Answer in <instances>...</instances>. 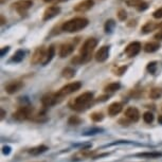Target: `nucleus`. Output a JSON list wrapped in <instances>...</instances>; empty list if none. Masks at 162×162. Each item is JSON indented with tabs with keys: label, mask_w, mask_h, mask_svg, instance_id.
<instances>
[{
	"label": "nucleus",
	"mask_w": 162,
	"mask_h": 162,
	"mask_svg": "<svg viewBox=\"0 0 162 162\" xmlns=\"http://www.w3.org/2000/svg\"><path fill=\"white\" fill-rule=\"evenodd\" d=\"M155 39H157V40H162V31L158 32L157 34H155Z\"/></svg>",
	"instance_id": "4c0bfd02"
},
{
	"label": "nucleus",
	"mask_w": 162,
	"mask_h": 162,
	"mask_svg": "<svg viewBox=\"0 0 162 162\" xmlns=\"http://www.w3.org/2000/svg\"><path fill=\"white\" fill-rule=\"evenodd\" d=\"M156 69H157V62H152L147 65V70H149V72L152 73V74H154V73L156 72Z\"/></svg>",
	"instance_id": "c756f323"
},
{
	"label": "nucleus",
	"mask_w": 162,
	"mask_h": 162,
	"mask_svg": "<svg viewBox=\"0 0 162 162\" xmlns=\"http://www.w3.org/2000/svg\"><path fill=\"white\" fill-rule=\"evenodd\" d=\"M100 131H101V129L96 128V129H92V130L88 131V133H85V134H84V135H85V136H89V135H94V134H96V133H100Z\"/></svg>",
	"instance_id": "c9c22d12"
},
{
	"label": "nucleus",
	"mask_w": 162,
	"mask_h": 162,
	"mask_svg": "<svg viewBox=\"0 0 162 162\" xmlns=\"http://www.w3.org/2000/svg\"><path fill=\"white\" fill-rule=\"evenodd\" d=\"M9 51H10V47H4V48H2L1 51H0V55H1V56H4V54H6V53H8Z\"/></svg>",
	"instance_id": "e433bc0d"
},
{
	"label": "nucleus",
	"mask_w": 162,
	"mask_h": 162,
	"mask_svg": "<svg viewBox=\"0 0 162 162\" xmlns=\"http://www.w3.org/2000/svg\"><path fill=\"white\" fill-rule=\"evenodd\" d=\"M98 45V40L96 38H88L81 48V62H87L91 59V55Z\"/></svg>",
	"instance_id": "7ed1b4c3"
},
{
	"label": "nucleus",
	"mask_w": 162,
	"mask_h": 162,
	"mask_svg": "<svg viewBox=\"0 0 162 162\" xmlns=\"http://www.w3.org/2000/svg\"><path fill=\"white\" fill-rule=\"evenodd\" d=\"M6 24V19H4V17L1 15V24Z\"/></svg>",
	"instance_id": "a19ab883"
},
{
	"label": "nucleus",
	"mask_w": 162,
	"mask_h": 162,
	"mask_svg": "<svg viewBox=\"0 0 162 162\" xmlns=\"http://www.w3.org/2000/svg\"><path fill=\"white\" fill-rule=\"evenodd\" d=\"M94 6V0H83V1L78 2L77 4L73 8V10L77 13H85L92 9Z\"/></svg>",
	"instance_id": "1a4fd4ad"
},
{
	"label": "nucleus",
	"mask_w": 162,
	"mask_h": 162,
	"mask_svg": "<svg viewBox=\"0 0 162 162\" xmlns=\"http://www.w3.org/2000/svg\"><path fill=\"white\" fill-rule=\"evenodd\" d=\"M92 100H93V94L91 92H84L83 94H81L74 100L71 101L70 107L74 110H77V111H82L90 105Z\"/></svg>",
	"instance_id": "f03ea898"
},
{
	"label": "nucleus",
	"mask_w": 162,
	"mask_h": 162,
	"mask_svg": "<svg viewBox=\"0 0 162 162\" xmlns=\"http://www.w3.org/2000/svg\"><path fill=\"white\" fill-rule=\"evenodd\" d=\"M74 51V45L72 43H64L61 46V49H59V56L61 57H67L71 54V53Z\"/></svg>",
	"instance_id": "2eb2a0df"
},
{
	"label": "nucleus",
	"mask_w": 162,
	"mask_h": 162,
	"mask_svg": "<svg viewBox=\"0 0 162 162\" xmlns=\"http://www.w3.org/2000/svg\"><path fill=\"white\" fill-rule=\"evenodd\" d=\"M89 21L85 17H75L68 21L64 22L62 25V30L67 33H75L81 30L85 29L87 27Z\"/></svg>",
	"instance_id": "f257e3e1"
},
{
	"label": "nucleus",
	"mask_w": 162,
	"mask_h": 162,
	"mask_svg": "<svg viewBox=\"0 0 162 162\" xmlns=\"http://www.w3.org/2000/svg\"><path fill=\"white\" fill-rule=\"evenodd\" d=\"M31 108L28 107V106H22V107H19L13 113V118L15 120H17V121H24L31 115Z\"/></svg>",
	"instance_id": "423d86ee"
},
{
	"label": "nucleus",
	"mask_w": 162,
	"mask_h": 162,
	"mask_svg": "<svg viewBox=\"0 0 162 162\" xmlns=\"http://www.w3.org/2000/svg\"><path fill=\"white\" fill-rule=\"evenodd\" d=\"M122 108H123V105H122L121 103L115 102V103L110 104L109 107H108V115H111V117L119 115V113L122 111Z\"/></svg>",
	"instance_id": "dca6fc26"
},
{
	"label": "nucleus",
	"mask_w": 162,
	"mask_h": 162,
	"mask_svg": "<svg viewBox=\"0 0 162 162\" xmlns=\"http://www.w3.org/2000/svg\"><path fill=\"white\" fill-rule=\"evenodd\" d=\"M62 12V9L57 6H49V8L46 9V11L43 12V21H47V20H50L52 18L56 17L57 15H59Z\"/></svg>",
	"instance_id": "6e6552de"
},
{
	"label": "nucleus",
	"mask_w": 162,
	"mask_h": 162,
	"mask_svg": "<svg viewBox=\"0 0 162 162\" xmlns=\"http://www.w3.org/2000/svg\"><path fill=\"white\" fill-rule=\"evenodd\" d=\"M125 117L127 119H129L131 122H137L139 119H140V112L137 108L135 107H129L126 109L125 111Z\"/></svg>",
	"instance_id": "4468645a"
},
{
	"label": "nucleus",
	"mask_w": 162,
	"mask_h": 162,
	"mask_svg": "<svg viewBox=\"0 0 162 162\" xmlns=\"http://www.w3.org/2000/svg\"><path fill=\"white\" fill-rule=\"evenodd\" d=\"M12 6L16 12L22 15V14H24L28 10H30L32 8L33 2H32V0H18L15 3H13Z\"/></svg>",
	"instance_id": "39448f33"
},
{
	"label": "nucleus",
	"mask_w": 162,
	"mask_h": 162,
	"mask_svg": "<svg viewBox=\"0 0 162 162\" xmlns=\"http://www.w3.org/2000/svg\"><path fill=\"white\" fill-rule=\"evenodd\" d=\"M45 2H48V3H52V2H65L67 0H43Z\"/></svg>",
	"instance_id": "58836bf2"
},
{
	"label": "nucleus",
	"mask_w": 162,
	"mask_h": 162,
	"mask_svg": "<svg viewBox=\"0 0 162 162\" xmlns=\"http://www.w3.org/2000/svg\"><path fill=\"white\" fill-rule=\"evenodd\" d=\"M126 70H127V66H122V67H120V68H118V69H117V71H115V75L121 76V75H123V74H124L125 71H126Z\"/></svg>",
	"instance_id": "473e14b6"
},
{
	"label": "nucleus",
	"mask_w": 162,
	"mask_h": 162,
	"mask_svg": "<svg viewBox=\"0 0 162 162\" xmlns=\"http://www.w3.org/2000/svg\"><path fill=\"white\" fill-rule=\"evenodd\" d=\"M55 55V48L54 46H50L49 48L47 49V51H46V54H45V58H43V61L41 64L43 65V66H46L47 64H49V62L52 61V58L54 57Z\"/></svg>",
	"instance_id": "f3484780"
},
{
	"label": "nucleus",
	"mask_w": 162,
	"mask_h": 162,
	"mask_svg": "<svg viewBox=\"0 0 162 162\" xmlns=\"http://www.w3.org/2000/svg\"><path fill=\"white\" fill-rule=\"evenodd\" d=\"M115 22L113 19H108L107 21L105 22V25H104V29H105V32L106 33H111L113 31V29H115Z\"/></svg>",
	"instance_id": "5701e85b"
},
{
	"label": "nucleus",
	"mask_w": 162,
	"mask_h": 162,
	"mask_svg": "<svg viewBox=\"0 0 162 162\" xmlns=\"http://www.w3.org/2000/svg\"><path fill=\"white\" fill-rule=\"evenodd\" d=\"M143 0H127V4L129 6H137L140 2H142Z\"/></svg>",
	"instance_id": "f704fd0d"
},
{
	"label": "nucleus",
	"mask_w": 162,
	"mask_h": 162,
	"mask_svg": "<svg viewBox=\"0 0 162 162\" xmlns=\"http://www.w3.org/2000/svg\"><path fill=\"white\" fill-rule=\"evenodd\" d=\"M46 51L47 50H45V47H38L35 50V52H34L33 56H32V59H31L32 65H37L39 62H43V58H45Z\"/></svg>",
	"instance_id": "9b49d317"
},
{
	"label": "nucleus",
	"mask_w": 162,
	"mask_h": 162,
	"mask_svg": "<svg viewBox=\"0 0 162 162\" xmlns=\"http://www.w3.org/2000/svg\"><path fill=\"white\" fill-rule=\"evenodd\" d=\"M158 29L161 30L162 31V22H160V24H158Z\"/></svg>",
	"instance_id": "c03bdc74"
},
{
	"label": "nucleus",
	"mask_w": 162,
	"mask_h": 162,
	"mask_svg": "<svg viewBox=\"0 0 162 162\" xmlns=\"http://www.w3.org/2000/svg\"><path fill=\"white\" fill-rule=\"evenodd\" d=\"M141 48H142V46H141V43L139 41H133L125 48L124 52L128 57H134L139 54V52L141 51Z\"/></svg>",
	"instance_id": "0eeeda50"
},
{
	"label": "nucleus",
	"mask_w": 162,
	"mask_h": 162,
	"mask_svg": "<svg viewBox=\"0 0 162 162\" xmlns=\"http://www.w3.org/2000/svg\"><path fill=\"white\" fill-rule=\"evenodd\" d=\"M137 157H142V158H159V157H162V153L159 152H152V153H140V154L136 155Z\"/></svg>",
	"instance_id": "aec40b11"
},
{
	"label": "nucleus",
	"mask_w": 162,
	"mask_h": 162,
	"mask_svg": "<svg viewBox=\"0 0 162 162\" xmlns=\"http://www.w3.org/2000/svg\"><path fill=\"white\" fill-rule=\"evenodd\" d=\"M156 29H158V24H155V22H153V21H149L143 25L141 31H142L143 34H149L150 32L155 31Z\"/></svg>",
	"instance_id": "6ab92c4d"
},
{
	"label": "nucleus",
	"mask_w": 162,
	"mask_h": 162,
	"mask_svg": "<svg viewBox=\"0 0 162 162\" xmlns=\"http://www.w3.org/2000/svg\"><path fill=\"white\" fill-rule=\"evenodd\" d=\"M47 149H48V147L46 146V145H39L37 147H34V149H30L29 153L32 155H39V154H41V153L46 152Z\"/></svg>",
	"instance_id": "393cba45"
},
{
	"label": "nucleus",
	"mask_w": 162,
	"mask_h": 162,
	"mask_svg": "<svg viewBox=\"0 0 162 162\" xmlns=\"http://www.w3.org/2000/svg\"><path fill=\"white\" fill-rule=\"evenodd\" d=\"M81 87H82V83L81 82L69 83V84L65 85L64 87H62L61 89L58 90V92H56V94L59 99H62V98H64V96H68V94L74 93L75 91L81 89Z\"/></svg>",
	"instance_id": "20e7f679"
},
{
	"label": "nucleus",
	"mask_w": 162,
	"mask_h": 162,
	"mask_svg": "<svg viewBox=\"0 0 162 162\" xmlns=\"http://www.w3.org/2000/svg\"><path fill=\"white\" fill-rule=\"evenodd\" d=\"M96 61L99 62H104L109 57V46H103L96 53Z\"/></svg>",
	"instance_id": "9d476101"
},
{
	"label": "nucleus",
	"mask_w": 162,
	"mask_h": 162,
	"mask_svg": "<svg viewBox=\"0 0 162 162\" xmlns=\"http://www.w3.org/2000/svg\"><path fill=\"white\" fill-rule=\"evenodd\" d=\"M117 15H118V18H119V20H121V21H125V19L127 18L126 11L123 10V9H120V10L118 11Z\"/></svg>",
	"instance_id": "c85d7f7f"
},
{
	"label": "nucleus",
	"mask_w": 162,
	"mask_h": 162,
	"mask_svg": "<svg viewBox=\"0 0 162 162\" xmlns=\"http://www.w3.org/2000/svg\"><path fill=\"white\" fill-rule=\"evenodd\" d=\"M91 119L93 120L94 122H100L103 120V115L101 112H94L91 115Z\"/></svg>",
	"instance_id": "7c9ffc66"
},
{
	"label": "nucleus",
	"mask_w": 162,
	"mask_h": 162,
	"mask_svg": "<svg viewBox=\"0 0 162 162\" xmlns=\"http://www.w3.org/2000/svg\"><path fill=\"white\" fill-rule=\"evenodd\" d=\"M153 17L156 18V19H160L162 18V8H159L158 10H156L153 13Z\"/></svg>",
	"instance_id": "72a5a7b5"
},
{
	"label": "nucleus",
	"mask_w": 162,
	"mask_h": 162,
	"mask_svg": "<svg viewBox=\"0 0 162 162\" xmlns=\"http://www.w3.org/2000/svg\"><path fill=\"white\" fill-rule=\"evenodd\" d=\"M120 84L119 83H110V84H108L107 86L105 87V91L107 92H115L117 91V90L120 89Z\"/></svg>",
	"instance_id": "a878e982"
},
{
	"label": "nucleus",
	"mask_w": 162,
	"mask_h": 162,
	"mask_svg": "<svg viewBox=\"0 0 162 162\" xmlns=\"http://www.w3.org/2000/svg\"><path fill=\"white\" fill-rule=\"evenodd\" d=\"M159 49H160V43L159 41H149V43H145L144 46V51L146 53H154Z\"/></svg>",
	"instance_id": "a211bd4d"
},
{
	"label": "nucleus",
	"mask_w": 162,
	"mask_h": 162,
	"mask_svg": "<svg viewBox=\"0 0 162 162\" xmlns=\"http://www.w3.org/2000/svg\"><path fill=\"white\" fill-rule=\"evenodd\" d=\"M149 96L152 99H154V100H156V99H159L162 96V88H153L152 90H150L149 92Z\"/></svg>",
	"instance_id": "4be33fe9"
},
{
	"label": "nucleus",
	"mask_w": 162,
	"mask_h": 162,
	"mask_svg": "<svg viewBox=\"0 0 162 162\" xmlns=\"http://www.w3.org/2000/svg\"><path fill=\"white\" fill-rule=\"evenodd\" d=\"M24 57V52L22 50H18L15 52V54L12 56V62H20Z\"/></svg>",
	"instance_id": "b1692460"
},
{
	"label": "nucleus",
	"mask_w": 162,
	"mask_h": 162,
	"mask_svg": "<svg viewBox=\"0 0 162 162\" xmlns=\"http://www.w3.org/2000/svg\"><path fill=\"white\" fill-rule=\"evenodd\" d=\"M136 9H137L138 12H144V11H146L149 9V4H147V2L142 1L136 6Z\"/></svg>",
	"instance_id": "cd10ccee"
},
{
	"label": "nucleus",
	"mask_w": 162,
	"mask_h": 162,
	"mask_svg": "<svg viewBox=\"0 0 162 162\" xmlns=\"http://www.w3.org/2000/svg\"><path fill=\"white\" fill-rule=\"evenodd\" d=\"M4 115H6L4 110H3V109H1V119H3V118H4Z\"/></svg>",
	"instance_id": "79ce46f5"
},
{
	"label": "nucleus",
	"mask_w": 162,
	"mask_h": 162,
	"mask_svg": "<svg viewBox=\"0 0 162 162\" xmlns=\"http://www.w3.org/2000/svg\"><path fill=\"white\" fill-rule=\"evenodd\" d=\"M143 120H144L145 123H152V122L154 121V115L149 111L145 112L144 115H143Z\"/></svg>",
	"instance_id": "bb28decb"
},
{
	"label": "nucleus",
	"mask_w": 162,
	"mask_h": 162,
	"mask_svg": "<svg viewBox=\"0 0 162 162\" xmlns=\"http://www.w3.org/2000/svg\"><path fill=\"white\" fill-rule=\"evenodd\" d=\"M68 123L71 125H77L81 123V119L78 117H76V115H72V117L69 119Z\"/></svg>",
	"instance_id": "2f4dec72"
},
{
	"label": "nucleus",
	"mask_w": 162,
	"mask_h": 162,
	"mask_svg": "<svg viewBox=\"0 0 162 162\" xmlns=\"http://www.w3.org/2000/svg\"><path fill=\"white\" fill-rule=\"evenodd\" d=\"M158 122L160 124H162V115H159V118H158Z\"/></svg>",
	"instance_id": "37998d69"
},
{
	"label": "nucleus",
	"mask_w": 162,
	"mask_h": 162,
	"mask_svg": "<svg viewBox=\"0 0 162 162\" xmlns=\"http://www.w3.org/2000/svg\"><path fill=\"white\" fill-rule=\"evenodd\" d=\"M58 96L56 93H47L43 96L41 99V103L45 107H50V106L54 105L58 102Z\"/></svg>",
	"instance_id": "f8f14e48"
},
{
	"label": "nucleus",
	"mask_w": 162,
	"mask_h": 162,
	"mask_svg": "<svg viewBox=\"0 0 162 162\" xmlns=\"http://www.w3.org/2000/svg\"><path fill=\"white\" fill-rule=\"evenodd\" d=\"M62 75L64 76L65 78H67V80H70V78H72L73 76L75 75V71H74V69L70 68V67H66V68L62 69Z\"/></svg>",
	"instance_id": "412c9836"
},
{
	"label": "nucleus",
	"mask_w": 162,
	"mask_h": 162,
	"mask_svg": "<svg viewBox=\"0 0 162 162\" xmlns=\"http://www.w3.org/2000/svg\"><path fill=\"white\" fill-rule=\"evenodd\" d=\"M10 152H11V149L9 146H4L3 147V154L9 155V154H10Z\"/></svg>",
	"instance_id": "ea45409f"
},
{
	"label": "nucleus",
	"mask_w": 162,
	"mask_h": 162,
	"mask_svg": "<svg viewBox=\"0 0 162 162\" xmlns=\"http://www.w3.org/2000/svg\"><path fill=\"white\" fill-rule=\"evenodd\" d=\"M22 87H24V83L22 82H20V81H13V82L9 83L6 86V91L10 94H13L19 91Z\"/></svg>",
	"instance_id": "ddd939ff"
}]
</instances>
